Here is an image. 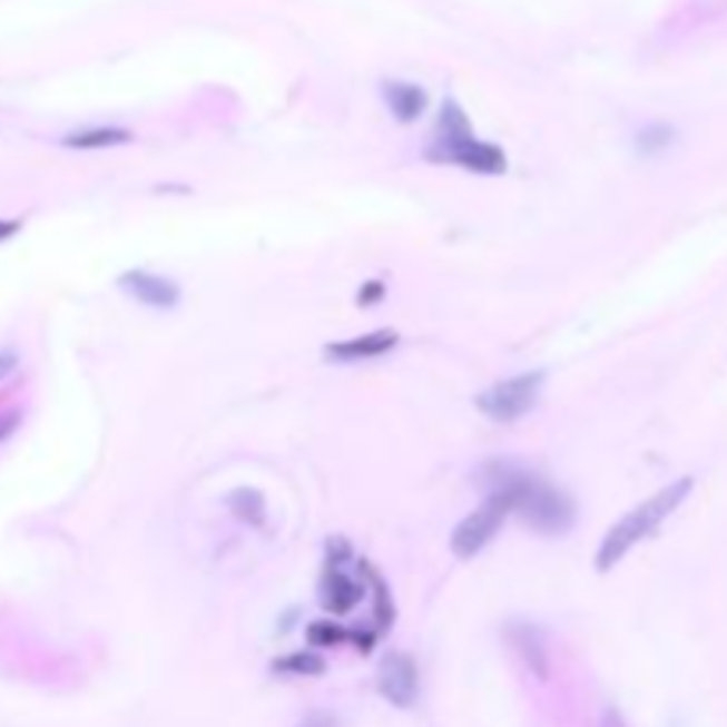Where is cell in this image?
Instances as JSON below:
<instances>
[{"label":"cell","instance_id":"1","mask_svg":"<svg viewBox=\"0 0 727 727\" xmlns=\"http://www.w3.org/2000/svg\"><path fill=\"white\" fill-rule=\"evenodd\" d=\"M483 480L490 493H504L511 501V511L522 514L525 525H532L536 532L564 536L576 525V501H571L564 490L547 483L543 475H536L522 465H511V462H490L483 469Z\"/></svg>","mask_w":727,"mask_h":727},{"label":"cell","instance_id":"2","mask_svg":"<svg viewBox=\"0 0 727 727\" xmlns=\"http://www.w3.org/2000/svg\"><path fill=\"white\" fill-rule=\"evenodd\" d=\"M692 487H696L692 475H681V480H675L671 487H664L660 493H654L639 508H631L621 522L610 525L607 536H603V543H600V550H597V568L610 571L639 540L654 536L657 525L667 519V514H675L681 508V501H685L688 493H692Z\"/></svg>","mask_w":727,"mask_h":727},{"label":"cell","instance_id":"3","mask_svg":"<svg viewBox=\"0 0 727 727\" xmlns=\"http://www.w3.org/2000/svg\"><path fill=\"white\" fill-rule=\"evenodd\" d=\"M540 387H543V373H519L511 380H501V384L487 387L480 397H475V409H480L493 423H519L525 412L536 409L540 401Z\"/></svg>","mask_w":727,"mask_h":727},{"label":"cell","instance_id":"4","mask_svg":"<svg viewBox=\"0 0 727 727\" xmlns=\"http://www.w3.org/2000/svg\"><path fill=\"white\" fill-rule=\"evenodd\" d=\"M511 514V501L504 493H490L483 508H475L472 514H465L458 529L451 532V553L458 561H472L497 532H501L504 519Z\"/></svg>","mask_w":727,"mask_h":727},{"label":"cell","instance_id":"5","mask_svg":"<svg viewBox=\"0 0 727 727\" xmlns=\"http://www.w3.org/2000/svg\"><path fill=\"white\" fill-rule=\"evenodd\" d=\"M426 157L436 164H454L462 170H472V175H504L508 170V157L504 149H497L483 139H475V131L469 136H454V139H433V146L426 149Z\"/></svg>","mask_w":727,"mask_h":727},{"label":"cell","instance_id":"6","mask_svg":"<svg viewBox=\"0 0 727 727\" xmlns=\"http://www.w3.org/2000/svg\"><path fill=\"white\" fill-rule=\"evenodd\" d=\"M380 696H384L397 710H409L419 699V667L409 654H387L384 664H380Z\"/></svg>","mask_w":727,"mask_h":727},{"label":"cell","instance_id":"7","mask_svg":"<svg viewBox=\"0 0 727 727\" xmlns=\"http://www.w3.org/2000/svg\"><path fill=\"white\" fill-rule=\"evenodd\" d=\"M118 284H121V288H125L131 298H136V302L149 305V310H175L178 298H181V292H178L175 281H167V277H160V274H149V271H125V274L118 277Z\"/></svg>","mask_w":727,"mask_h":727},{"label":"cell","instance_id":"8","mask_svg":"<svg viewBox=\"0 0 727 727\" xmlns=\"http://www.w3.org/2000/svg\"><path fill=\"white\" fill-rule=\"evenodd\" d=\"M504 636L511 642L514 654L522 657V664L536 678H547L550 675V660H547V639H543V628H536L532 621H508Z\"/></svg>","mask_w":727,"mask_h":727},{"label":"cell","instance_id":"9","mask_svg":"<svg viewBox=\"0 0 727 727\" xmlns=\"http://www.w3.org/2000/svg\"><path fill=\"white\" fill-rule=\"evenodd\" d=\"M397 331L384 327V331H370V334H358V337H348V341H337V344H327L323 355L334 358V362H358V358H380L397 348Z\"/></svg>","mask_w":727,"mask_h":727},{"label":"cell","instance_id":"10","mask_svg":"<svg viewBox=\"0 0 727 727\" xmlns=\"http://www.w3.org/2000/svg\"><path fill=\"white\" fill-rule=\"evenodd\" d=\"M362 597H366V586L355 582L352 576H344L341 568L327 564V576H323V582H320V600H323V607H327L334 618L355 610L362 603Z\"/></svg>","mask_w":727,"mask_h":727},{"label":"cell","instance_id":"11","mask_svg":"<svg viewBox=\"0 0 727 727\" xmlns=\"http://www.w3.org/2000/svg\"><path fill=\"white\" fill-rule=\"evenodd\" d=\"M384 100H387L391 114L401 125H415L426 114V104H430L426 100V89H419L412 82H397V79L384 82Z\"/></svg>","mask_w":727,"mask_h":727},{"label":"cell","instance_id":"12","mask_svg":"<svg viewBox=\"0 0 727 727\" xmlns=\"http://www.w3.org/2000/svg\"><path fill=\"white\" fill-rule=\"evenodd\" d=\"M131 131L128 128H86V131H71V136L61 139V146L68 149H114V146H128Z\"/></svg>","mask_w":727,"mask_h":727},{"label":"cell","instance_id":"13","mask_svg":"<svg viewBox=\"0 0 727 727\" xmlns=\"http://www.w3.org/2000/svg\"><path fill=\"white\" fill-rule=\"evenodd\" d=\"M327 671V660H323L316 649H295V654L274 660V675H292V678H320Z\"/></svg>","mask_w":727,"mask_h":727},{"label":"cell","instance_id":"14","mask_svg":"<svg viewBox=\"0 0 727 727\" xmlns=\"http://www.w3.org/2000/svg\"><path fill=\"white\" fill-rule=\"evenodd\" d=\"M227 508H232L235 519L248 522V525H259L266 519V501H263V493L253 490V487H238L227 493Z\"/></svg>","mask_w":727,"mask_h":727},{"label":"cell","instance_id":"15","mask_svg":"<svg viewBox=\"0 0 727 727\" xmlns=\"http://www.w3.org/2000/svg\"><path fill=\"white\" fill-rule=\"evenodd\" d=\"M362 568V576L370 579V586H373V618H376V625L380 628H387V625H394V603H391V592H387V582L376 576V571L370 568V561H362L358 564Z\"/></svg>","mask_w":727,"mask_h":727},{"label":"cell","instance_id":"16","mask_svg":"<svg viewBox=\"0 0 727 727\" xmlns=\"http://www.w3.org/2000/svg\"><path fill=\"white\" fill-rule=\"evenodd\" d=\"M352 631L337 625V621H313L310 628H305V642H310L313 649H331V646H341L344 639H348Z\"/></svg>","mask_w":727,"mask_h":727},{"label":"cell","instance_id":"17","mask_svg":"<svg viewBox=\"0 0 727 727\" xmlns=\"http://www.w3.org/2000/svg\"><path fill=\"white\" fill-rule=\"evenodd\" d=\"M384 295H387V284L380 281V277H373V281H366V284H362V288L355 292V302L362 305V310H370V305H376Z\"/></svg>","mask_w":727,"mask_h":727},{"label":"cell","instance_id":"18","mask_svg":"<svg viewBox=\"0 0 727 727\" xmlns=\"http://www.w3.org/2000/svg\"><path fill=\"white\" fill-rule=\"evenodd\" d=\"M675 139V131L671 128H654V131H646L642 136V149H657V146H667Z\"/></svg>","mask_w":727,"mask_h":727},{"label":"cell","instance_id":"19","mask_svg":"<svg viewBox=\"0 0 727 727\" xmlns=\"http://www.w3.org/2000/svg\"><path fill=\"white\" fill-rule=\"evenodd\" d=\"M298 727H337V717L327 714V710H313L310 717H305Z\"/></svg>","mask_w":727,"mask_h":727},{"label":"cell","instance_id":"20","mask_svg":"<svg viewBox=\"0 0 727 727\" xmlns=\"http://www.w3.org/2000/svg\"><path fill=\"white\" fill-rule=\"evenodd\" d=\"M600 727H628V724H625L621 710H615V706H607L603 717H600Z\"/></svg>","mask_w":727,"mask_h":727},{"label":"cell","instance_id":"21","mask_svg":"<svg viewBox=\"0 0 727 727\" xmlns=\"http://www.w3.org/2000/svg\"><path fill=\"white\" fill-rule=\"evenodd\" d=\"M348 639L358 646V654H370V649H373V639H376V636H373V631H355V636H348Z\"/></svg>","mask_w":727,"mask_h":727},{"label":"cell","instance_id":"22","mask_svg":"<svg viewBox=\"0 0 727 727\" xmlns=\"http://www.w3.org/2000/svg\"><path fill=\"white\" fill-rule=\"evenodd\" d=\"M18 232H22V220H0V242L14 238Z\"/></svg>","mask_w":727,"mask_h":727},{"label":"cell","instance_id":"23","mask_svg":"<svg viewBox=\"0 0 727 727\" xmlns=\"http://www.w3.org/2000/svg\"><path fill=\"white\" fill-rule=\"evenodd\" d=\"M14 366H18L14 355H0V380H4L8 373H14Z\"/></svg>","mask_w":727,"mask_h":727},{"label":"cell","instance_id":"24","mask_svg":"<svg viewBox=\"0 0 727 727\" xmlns=\"http://www.w3.org/2000/svg\"><path fill=\"white\" fill-rule=\"evenodd\" d=\"M11 430H14V415H4V419H0V440H4Z\"/></svg>","mask_w":727,"mask_h":727}]
</instances>
